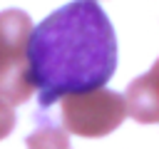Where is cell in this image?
<instances>
[{"label":"cell","instance_id":"obj_3","mask_svg":"<svg viewBox=\"0 0 159 149\" xmlns=\"http://www.w3.org/2000/svg\"><path fill=\"white\" fill-rule=\"evenodd\" d=\"M60 112L65 124L62 129L67 134L89 137V139L112 134L127 119L122 94L104 87L80 94H65L60 99Z\"/></svg>","mask_w":159,"mask_h":149},{"label":"cell","instance_id":"obj_5","mask_svg":"<svg viewBox=\"0 0 159 149\" xmlns=\"http://www.w3.org/2000/svg\"><path fill=\"white\" fill-rule=\"evenodd\" d=\"M25 147L27 149H70V137L62 127L42 124L25 139Z\"/></svg>","mask_w":159,"mask_h":149},{"label":"cell","instance_id":"obj_1","mask_svg":"<svg viewBox=\"0 0 159 149\" xmlns=\"http://www.w3.org/2000/svg\"><path fill=\"white\" fill-rule=\"evenodd\" d=\"M117 35L99 2L72 0L57 7L32 25L27 40V70L40 107L104 87L117 70Z\"/></svg>","mask_w":159,"mask_h":149},{"label":"cell","instance_id":"obj_6","mask_svg":"<svg viewBox=\"0 0 159 149\" xmlns=\"http://www.w3.org/2000/svg\"><path fill=\"white\" fill-rule=\"evenodd\" d=\"M15 107H10L7 102L0 99V139H5L12 129H15Z\"/></svg>","mask_w":159,"mask_h":149},{"label":"cell","instance_id":"obj_4","mask_svg":"<svg viewBox=\"0 0 159 149\" xmlns=\"http://www.w3.org/2000/svg\"><path fill=\"white\" fill-rule=\"evenodd\" d=\"M124 99V109H127V117L142 122V124H154L159 119V99H157V65L137 77L129 87H127V94L122 97Z\"/></svg>","mask_w":159,"mask_h":149},{"label":"cell","instance_id":"obj_2","mask_svg":"<svg viewBox=\"0 0 159 149\" xmlns=\"http://www.w3.org/2000/svg\"><path fill=\"white\" fill-rule=\"evenodd\" d=\"M32 20L25 10L10 7L0 12V99L10 107L32 97L27 70V40Z\"/></svg>","mask_w":159,"mask_h":149}]
</instances>
